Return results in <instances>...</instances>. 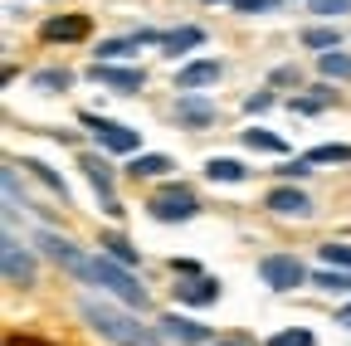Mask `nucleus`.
<instances>
[{
  "label": "nucleus",
  "instance_id": "f03ea898",
  "mask_svg": "<svg viewBox=\"0 0 351 346\" xmlns=\"http://www.w3.org/2000/svg\"><path fill=\"white\" fill-rule=\"evenodd\" d=\"M93 288H103L108 297H117L122 308H147V288L132 278L127 264H117V258H108V254L93 258Z\"/></svg>",
  "mask_w": 351,
  "mask_h": 346
},
{
  "label": "nucleus",
  "instance_id": "9b49d317",
  "mask_svg": "<svg viewBox=\"0 0 351 346\" xmlns=\"http://www.w3.org/2000/svg\"><path fill=\"white\" fill-rule=\"evenodd\" d=\"M215 117H219V108H215L210 98H200V93H181V98H176V122L191 127V132L215 127Z\"/></svg>",
  "mask_w": 351,
  "mask_h": 346
},
{
  "label": "nucleus",
  "instance_id": "7ed1b4c3",
  "mask_svg": "<svg viewBox=\"0 0 351 346\" xmlns=\"http://www.w3.org/2000/svg\"><path fill=\"white\" fill-rule=\"evenodd\" d=\"M258 283H269L274 293H293L302 283H313V273H307V264L298 254H263L258 258Z\"/></svg>",
  "mask_w": 351,
  "mask_h": 346
},
{
  "label": "nucleus",
  "instance_id": "f3484780",
  "mask_svg": "<svg viewBox=\"0 0 351 346\" xmlns=\"http://www.w3.org/2000/svg\"><path fill=\"white\" fill-rule=\"evenodd\" d=\"M205 176H210V181L234 186V181H249V166H244V161H234V156H210V161H205Z\"/></svg>",
  "mask_w": 351,
  "mask_h": 346
},
{
  "label": "nucleus",
  "instance_id": "423d86ee",
  "mask_svg": "<svg viewBox=\"0 0 351 346\" xmlns=\"http://www.w3.org/2000/svg\"><path fill=\"white\" fill-rule=\"evenodd\" d=\"M147 214H152V220H161V225L195 220V214H200V200H195V190H186V186H171V190H161V195L147 200Z\"/></svg>",
  "mask_w": 351,
  "mask_h": 346
},
{
  "label": "nucleus",
  "instance_id": "5701e85b",
  "mask_svg": "<svg viewBox=\"0 0 351 346\" xmlns=\"http://www.w3.org/2000/svg\"><path fill=\"white\" fill-rule=\"evenodd\" d=\"M317 69H322V78H351V54H346V49L317 54Z\"/></svg>",
  "mask_w": 351,
  "mask_h": 346
},
{
  "label": "nucleus",
  "instance_id": "c85d7f7f",
  "mask_svg": "<svg viewBox=\"0 0 351 346\" xmlns=\"http://www.w3.org/2000/svg\"><path fill=\"white\" fill-rule=\"evenodd\" d=\"M234 15H263V10H278V0H230Z\"/></svg>",
  "mask_w": 351,
  "mask_h": 346
},
{
  "label": "nucleus",
  "instance_id": "ddd939ff",
  "mask_svg": "<svg viewBox=\"0 0 351 346\" xmlns=\"http://www.w3.org/2000/svg\"><path fill=\"white\" fill-rule=\"evenodd\" d=\"M219 78H225V64H219V59H195L186 69H176V88H181V93H200V88H210V83H219Z\"/></svg>",
  "mask_w": 351,
  "mask_h": 346
},
{
  "label": "nucleus",
  "instance_id": "72a5a7b5",
  "mask_svg": "<svg viewBox=\"0 0 351 346\" xmlns=\"http://www.w3.org/2000/svg\"><path fill=\"white\" fill-rule=\"evenodd\" d=\"M337 322H341V327H346V332H351V302H346V308H341V312H337Z\"/></svg>",
  "mask_w": 351,
  "mask_h": 346
},
{
  "label": "nucleus",
  "instance_id": "9d476101",
  "mask_svg": "<svg viewBox=\"0 0 351 346\" xmlns=\"http://www.w3.org/2000/svg\"><path fill=\"white\" fill-rule=\"evenodd\" d=\"M263 205H269L274 214H283V220H307V214H313V195L298 190V186H274L269 195H263Z\"/></svg>",
  "mask_w": 351,
  "mask_h": 346
},
{
  "label": "nucleus",
  "instance_id": "f8f14e48",
  "mask_svg": "<svg viewBox=\"0 0 351 346\" xmlns=\"http://www.w3.org/2000/svg\"><path fill=\"white\" fill-rule=\"evenodd\" d=\"M215 297H219V278H210V273L176 278V302H186V308H210Z\"/></svg>",
  "mask_w": 351,
  "mask_h": 346
},
{
  "label": "nucleus",
  "instance_id": "6ab92c4d",
  "mask_svg": "<svg viewBox=\"0 0 351 346\" xmlns=\"http://www.w3.org/2000/svg\"><path fill=\"white\" fill-rule=\"evenodd\" d=\"M20 166H25V171H29V176H39V181H44V186H49V190H54V195H59V200H64V205H69V181H64V176H59V171H49V166H44V161H39V156H25V161H20Z\"/></svg>",
  "mask_w": 351,
  "mask_h": 346
},
{
  "label": "nucleus",
  "instance_id": "cd10ccee",
  "mask_svg": "<svg viewBox=\"0 0 351 346\" xmlns=\"http://www.w3.org/2000/svg\"><path fill=\"white\" fill-rule=\"evenodd\" d=\"M269 346H313V332H307V327H288V332H274Z\"/></svg>",
  "mask_w": 351,
  "mask_h": 346
},
{
  "label": "nucleus",
  "instance_id": "a878e982",
  "mask_svg": "<svg viewBox=\"0 0 351 346\" xmlns=\"http://www.w3.org/2000/svg\"><path fill=\"white\" fill-rule=\"evenodd\" d=\"M307 161H313V166H322V161H351V147H346V142H327V147H313V151H307Z\"/></svg>",
  "mask_w": 351,
  "mask_h": 346
},
{
  "label": "nucleus",
  "instance_id": "0eeeda50",
  "mask_svg": "<svg viewBox=\"0 0 351 346\" xmlns=\"http://www.w3.org/2000/svg\"><path fill=\"white\" fill-rule=\"evenodd\" d=\"M0 264H5V283H10V288H29V283H34V254L20 249L15 234L0 239Z\"/></svg>",
  "mask_w": 351,
  "mask_h": 346
},
{
  "label": "nucleus",
  "instance_id": "4be33fe9",
  "mask_svg": "<svg viewBox=\"0 0 351 346\" xmlns=\"http://www.w3.org/2000/svg\"><path fill=\"white\" fill-rule=\"evenodd\" d=\"M137 45H142L137 34H127V39H103V45H98L93 54H98V64H117V59H127V54L137 49Z\"/></svg>",
  "mask_w": 351,
  "mask_h": 346
},
{
  "label": "nucleus",
  "instance_id": "4468645a",
  "mask_svg": "<svg viewBox=\"0 0 351 346\" xmlns=\"http://www.w3.org/2000/svg\"><path fill=\"white\" fill-rule=\"evenodd\" d=\"M39 34L49 45H78V39H88V20L83 15H54V20L39 25Z\"/></svg>",
  "mask_w": 351,
  "mask_h": 346
},
{
  "label": "nucleus",
  "instance_id": "473e14b6",
  "mask_svg": "<svg viewBox=\"0 0 351 346\" xmlns=\"http://www.w3.org/2000/svg\"><path fill=\"white\" fill-rule=\"evenodd\" d=\"M307 171H313V161L302 156V161H288V166H278V176H288V181H302Z\"/></svg>",
  "mask_w": 351,
  "mask_h": 346
},
{
  "label": "nucleus",
  "instance_id": "aec40b11",
  "mask_svg": "<svg viewBox=\"0 0 351 346\" xmlns=\"http://www.w3.org/2000/svg\"><path fill=\"white\" fill-rule=\"evenodd\" d=\"M98 244H103L108 258H117V264H127V269H137V258H142V254H137V244H132L127 234H103Z\"/></svg>",
  "mask_w": 351,
  "mask_h": 346
},
{
  "label": "nucleus",
  "instance_id": "412c9836",
  "mask_svg": "<svg viewBox=\"0 0 351 346\" xmlns=\"http://www.w3.org/2000/svg\"><path fill=\"white\" fill-rule=\"evenodd\" d=\"M302 45H307V49H317V54H332V49H341V29H322V25H313V29H302Z\"/></svg>",
  "mask_w": 351,
  "mask_h": 346
},
{
  "label": "nucleus",
  "instance_id": "2f4dec72",
  "mask_svg": "<svg viewBox=\"0 0 351 346\" xmlns=\"http://www.w3.org/2000/svg\"><path fill=\"white\" fill-rule=\"evenodd\" d=\"M283 83H302L298 64H283V69H274V73H269V88H283Z\"/></svg>",
  "mask_w": 351,
  "mask_h": 346
},
{
  "label": "nucleus",
  "instance_id": "39448f33",
  "mask_svg": "<svg viewBox=\"0 0 351 346\" xmlns=\"http://www.w3.org/2000/svg\"><path fill=\"white\" fill-rule=\"evenodd\" d=\"M83 127L93 132L98 151H112V156H132V151L142 147V137L132 132V127H122V122H108V117H93V112H83Z\"/></svg>",
  "mask_w": 351,
  "mask_h": 346
},
{
  "label": "nucleus",
  "instance_id": "c756f323",
  "mask_svg": "<svg viewBox=\"0 0 351 346\" xmlns=\"http://www.w3.org/2000/svg\"><path fill=\"white\" fill-rule=\"evenodd\" d=\"M274 103H278V93H274V88H258V93H249V98H244V112H269Z\"/></svg>",
  "mask_w": 351,
  "mask_h": 346
},
{
  "label": "nucleus",
  "instance_id": "bb28decb",
  "mask_svg": "<svg viewBox=\"0 0 351 346\" xmlns=\"http://www.w3.org/2000/svg\"><path fill=\"white\" fill-rule=\"evenodd\" d=\"M244 147H254V151H288V147H283V137L258 132V127H249V132H244Z\"/></svg>",
  "mask_w": 351,
  "mask_h": 346
},
{
  "label": "nucleus",
  "instance_id": "c9c22d12",
  "mask_svg": "<svg viewBox=\"0 0 351 346\" xmlns=\"http://www.w3.org/2000/svg\"><path fill=\"white\" fill-rule=\"evenodd\" d=\"M205 5H215V0H205ZM225 5H230V0H225Z\"/></svg>",
  "mask_w": 351,
  "mask_h": 346
},
{
  "label": "nucleus",
  "instance_id": "dca6fc26",
  "mask_svg": "<svg viewBox=\"0 0 351 346\" xmlns=\"http://www.w3.org/2000/svg\"><path fill=\"white\" fill-rule=\"evenodd\" d=\"M195 45H205V29H200V25H181V29H166V34H161V49H166V54H186V49H195Z\"/></svg>",
  "mask_w": 351,
  "mask_h": 346
},
{
  "label": "nucleus",
  "instance_id": "2eb2a0df",
  "mask_svg": "<svg viewBox=\"0 0 351 346\" xmlns=\"http://www.w3.org/2000/svg\"><path fill=\"white\" fill-rule=\"evenodd\" d=\"M176 161L166 156V151H142V156H132V166H127V176H137V181H152V176H166Z\"/></svg>",
  "mask_w": 351,
  "mask_h": 346
},
{
  "label": "nucleus",
  "instance_id": "7c9ffc66",
  "mask_svg": "<svg viewBox=\"0 0 351 346\" xmlns=\"http://www.w3.org/2000/svg\"><path fill=\"white\" fill-rule=\"evenodd\" d=\"M307 5H313L317 15H327V20H337V15H346V10H351V0H307Z\"/></svg>",
  "mask_w": 351,
  "mask_h": 346
},
{
  "label": "nucleus",
  "instance_id": "b1692460",
  "mask_svg": "<svg viewBox=\"0 0 351 346\" xmlns=\"http://www.w3.org/2000/svg\"><path fill=\"white\" fill-rule=\"evenodd\" d=\"M317 254H322V264H327V269H341V273H351V244H337V239H327Z\"/></svg>",
  "mask_w": 351,
  "mask_h": 346
},
{
  "label": "nucleus",
  "instance_id": "20e7f679",
  "mask_svg": "<svg viewBox=\"0 0 351 346\" xmlns=\"http://www.w3.org/2000/svg\"><path fill=\"white\" fill-rule=\"evenodd\" d=\"M34 244H39L44 254H49L64 273H73L78 283H93V258H88L83 249H73L64 234H54V230H39V239H34Z\"/></svg>",
  "mask_w": 351,
  "mask_h": 346
},
{
  "label": "nucleus",
  "instance_id": "1a4fd4ad",
  "mask_svg": "<svg viewBox=\"0 0 351 346\" xmlns=\"http://www.w3.org/2000/svg\"><path fill=\"white\" fill-rule=\"evenodd\" d=\"M88 78L103 83V88H112V93H137V88H147V69H122V64H93V69H88Z\"/></svg>",
  "mask_w": 351,
  "mask_h": 346
},
{
  "label": "nucleus",
  "instance_id": "393cba45",
  "mask_svg": "<svg viewBox=\"0 0 351 346\" xmlns=\"http://www.w3.org/2000/svg\"><path fill=\"white\" fill-rule=\"evenodd\" d=\"M69 83H73L69 69H39V73H34V88H39V93H59V88H69Z\"/></svg>",
  "mask_w": 351,
  "mask_h": 346
},
{
  "label": "nucleus",
  "instance_id": "f257e3e1",
  "mask_svg": "<svg viewBox=\"0 0 351 346\" xmlns=\"http://www.w3.org/2000/svg\"><path fill=\"white\" fill-rule=\"evenodd\" d=\"M78 312H83L88 327H93L103 341H112V346H161V341H166L161 327L137 322V317H132V308H112V302L83 297V302H78Z\"/></svg>",
  "mask_w": 351,
  "mask_h": 346
},
{
  "label": "nucleus",
  "instance_id": "a211bd4d",
  "mask_svg": "<svg viewBox=\"0 0 351 346\" xmlns=\"http://www.w3.org/2000/svg\"><path fill=\"white\" fill-rule=\"evenodd\" d=\"M78 166H83V176L93 181V190H98V195L108 200V195H112V166H108L103 156H93V151H88V156H83Z\"/></svg>",
  "mask_w": 351,
  "mask_h": 346
},
{
  "label": "nucleus",
  "instance_id": "f704fd0d",
  "mask_svg": "<svg viewBox=\"0 0 351 346\" xmlns=\"http://www.w3.org/2000/svg\"><path fill=\"white\" fill-rule=\"evenodd\" d=\"M210 346H244V341H210Z\"/></svg>",
  "mask_w": 351,
  "mask_h": 346
},
{
  "label": "nucleus",
  "instance_id": "6e6552de",
  "mask_svg": "<svg viewBox=\"0 0 351 346\" xmlns=\"http://www.w3.org/2000/svg\"><path fill=\"white\" fill-rule=\"evenodd\" d=\"M156 327H161V336L176 341V346H210V341H215V332H210L205 322H191V317H181V312H166Z\"/></svg>",
  "mask_w": 351,
  "mask_h": 346
}]
</instances>
